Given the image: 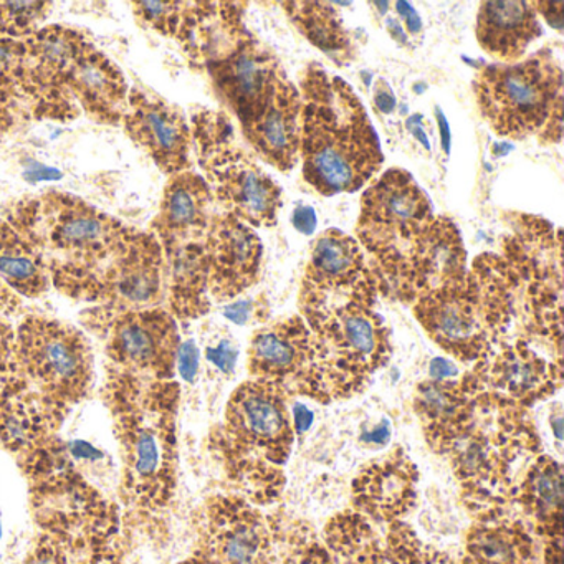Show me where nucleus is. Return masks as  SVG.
<instances>
[{"mask_svg": "<svg viewBox=\"0 0 564 564\" xmlns=\"http://www.w3.org/2000/svg\"><path fill=\"white\" fill-rule=\"evenodd\" d=\"M303 177L323 196L356 193L381 170L382 151L365 105L343 78L310 65L300 80Z\"/></svg>", "mask_w": 564, "mask_h": 564, "instance_id": "nucleus-1", "label": "nucleus"}, {"mask_svg": "<svg viewBox=\"0 0 564 564\" xmlns=\"http://www.w3.org/2000/svg\"><path fill=\"white\" fill-rule=\"evenodd\" d=\"M510 267L484 256L462 279L415 302V318L432 339L460 361H480L510 323Z\"/></svg>", "mask_w": 564, "mask_h": 564, "instance_id": "nucleus-2", "label": "nucleus"}, {"mask_svg": "<svg viewBox=\"0 0 564 564\" xmlns=\"http://www.w3.org/2000/svg\"><path fill=\"white\" fill-rule=\"evenodd\" d=\"M481 117L498 137L563 138V70L550 48L517 64L485 65L474 84Z\"/></svg>", "mask_w": 564, "mask_h": 564, "instance_id": "nucleus-3", "label": "nucleus"}, {"mask_svg": "<svg viewBox=\"0 0 564 564\" xmlns=\"http://www.w3.org/2000/svg\"><path fill=\"white\" fill-rule=\"evenodd\" d=\"M286 394L270 382H243L229 401L226 415L227 448L242 465V480L256 503L279 495L280 468L289 460L293 442Z\"/></svg>", "mask_w": 564, "mask_h": 564, "instance_id": "nucleus-4", "label": "nucleus"}, {"mask_svg": "<svg viewBox=\"0 0 564 564\" xmlns=\"http://www.w3.org/2000/svg\"><path fill=\"white\" fill-rule=\"evenodd\" d=\"M194 133L210 193L226 214L250 227L275 226L282 189L237 143L229 118L213 111L197 113Z\"/></svg>", "mask_w": 564, "mask_h": 564, "instance_id": "nucleus-5", "label": "nucleus"}, {"mask_svg": "<svg viewBox=\"0 0 564 564\" xmlns=\"http://www.w3.org/2000/svg\"><path fill=\"white\" fill-rule=\"evenodd\" d=\"M434 219L427 194L402 170H389L369 184L359 214V243L376 263V279L384 282L409 247Z\"/></svg>", "mask_w": 564, "mask_h": 564, "instance_id": "nucleus-6", "label": "nucleus"}, {"mask_svg": "<svg viewBox=\"0 0 564 564\" xmlns=\"http://www.w3.org/2000/svg\"><path fill=\"white\" fill-rule=\"evenodd\" d=\"M318 399L351 394L388 361L389 329L372 306H349L310 328Z\"/></svg>", "mask_w": 564, "mask_h": 564, "instance_id": "nucleus-7", "label": "nucleus"}, {"mask_svg": "<svg viewBox=\"0 0 564 564\" xmlns=\"http://www.w3.org/2000/svg\"><path fill=\"white\" fill-rule=\"evenodd\" d=\"M378 285L358 240L326 230L313 243L300 292L306 325L315 328L349 306H375Z\"/></svg>", "mask_w": 564, "mask_h": 564, "instance_id": "nucleus-8", "label": "nucleus"}, {"mask_svg": "<svg viewBox=\"0 0 564 564\" xmlns=\"http://www.w3.org/2000/svg\"><path fill=\"white\" fill-rule=\"evenodd\" d=\"M41 247L70 269L88 270L117 253L128 234L117 220L70 196L45 197L29 207L28 223H18Z\"/></svg>", "mask_w": 564, "mask_h": 564, "instance_id": "nucleus-9", "label": "nucleus"}, {"mask_svg": "<svg viewBox=\"0 0 564 564\" xmlns=\"http://www.w3.org/2000/svg\"><path fill=\"white\" fill-rule=\"evenodd\" d=\"M12 352L15 369L57 401H75L90 384V348L72 326L28 318L15 335Z\"/></svg>", "mask_w": 564, "mask_h": 564, "instance_id": "nucleus-10", "label": "nucleus"}, {"mask_svg": "<svg viewBox=\"0 0 564 564\" xmlns=\"http://www.w3.org/2000/svg\"><path fill=\"white\" fill-rule=\"evenodd\" d=\"M197 553L213 564H279L276 527L246 498L216 497L200 517Z\"/></svg>", "mask_w": 564, "mask_h": 564, "instance_id": "nucleus-11", "label": "nucleus"}, {"mask_svg": "<svg viewBox=\"0 0 564 564\" xmlns=\"http://www.w3.org/2000/svg\"><path fill=\"white\" fill-rule=\"evenodd\" d=\"M465 260L460 230L448 217L434 216L384 283L404 302H417L462 279L467 273Z\"/></svg>", "mask_w": 564, "mask_h": 564, "instance_id": "nucleus-12", "label": "nucleus"}, {"mask_svg": "<svg viewBox=\"0 0 564 564\" xmlns=\"http://www.w3.org/2000/svg\"><path fill=\"white\" fill-rule=\"evenodd\" d=\"M249 369L253 379L270 382L285 394L299 391L318 398L313 333L300 316L267 326L253 335Z\"/></svg>", "mask_w": 564, "mask_h": 564, "instance_id": "nucleus-13", "label": "nucleus"}, {"mask_svg": "<svg viewBox=\"0 0 564 564\" xmlns=\"http://www.w3.org/2000/svg\"><path fill=\"white\" fill-rule=\"evenodd\" d=\"M220 100L230 108L240 127L267 104L279 82L286 77L279 58L246 35L232 51L207 64Z\"/></svg>", "mask_w": 564, "mask_h": 564, "instance_id": "nucleus-14", "label": "nucleus"}, {"mask_svg": "<svg viewBox=\"0 0 564 564\" xmlns=\"http://www.w3.org/2000/svg\"><path fill=\"white\" fill-rule=\"evenodd\" d=\"M177 349L176 323L161 310H128L108 335V351L121 368L156 378L173 375Z\"/></svg>", "mask_w": 564, "mask_h": 564, "instance_id": "nucleus-15", "label": "nucleus"}, {"mask_svg": "<svg viewBox=\"0 0 564 564\" xmlns=\"http://www.w3.org/2000/svg\"><path fill=\"white\" fill-rule=\"evenodd\" d=\"M131 140L143 148L164 173L176 176L191 166V130L183 110L147 91L128 94L123 113Z\"/></svg>", "mask_w": 564, "mask_h": 564, "instance_id": "nucleus-16", "label": "nucleus"}, {"mask_svg": "<svg viewBox=\"0 0 564 564\" xmlns=\"http://www.w3.org/2000/svg\"><path fill=\"white\" fill-rule=\"evenodd\" d=\"M204 247L214 299L239 296L259 279L262 242L242 220L226 213L213 217Z\"/></svg>", "mask_w": 564, "mask_h": 564, "instance_id": "nucleus-17", "label": "nucleus"}, {"mask_svg": "<svg viewBox=\"0 0 564 564\" xmlns=\"http://www.w3.org/2000/svg\"><path fill=\"white\" fill-rule=\"evenodd\" d=\"M100 286L124 312L154 305L163 292V249L156 237L128 234L111 257Z\"/></svg>", "mask_w": 564, "mask_h": 564, "instance_id": "nucleus-18", "label": "nucleus"}, {"mask_svg": "<svg viewBox=\"0 0 564 564\" xmlns=\"http://www.w3.org/2000/svg\"><path fill=\"white\" fill-rule=\"evenodd\" d=\"M246 140L270 166L290 173L299 164L302 140V95L283 77L259 113L242 124Z\"/></svg>", "mask_w": 564, "mask_h": 564, "instance_id": "nucleus-19", "label": "nucleus"}, {"mask_svg": "<svg viewBox=\"0 0 564 564\" xmlns=\"http://www.w3.org/2000/svg\"><path fill=\"white\" fill-rule=\"evenodd\" d=\"M213 193L199 174L184 171L176 174L164 189L154 230L164 249L204 242L209 230Z\"/></svg>", "mask_w": 564, "mask_h": 564, "instance_id": "nucleus-20", "label": "nucleus"}, {"mask_svg": "<svg viewBox=\"0 0 564 564\" xmlns=\"http://www.w3.org/2000/svg\"><path fill=\"white\" fill-rule=\"evenodd\" d=\"M481 389L495 391L503 401H536L553 392L561 379V366L554 368L527 346L505 349L494 361L480 359L474 375Z\"/></svg>", "mask_w": 564, "mask_h": 564, "instance_id": "nucleus-21", "label": "nucleus"}, {"mask_svg": "<svg viewBox=\"0 0 564 564\" xmlns=\"http://www.w3.org/2000/svg\"><path fill=\"white\" fill-rule=\"evenodd\" d=\"M414 465L401 455L372 465L355 481L356 513L366 520L394 523L411 510L415 498Z\"/></svg>", "mask_w": 564, "mask_h": 564, "instance_id": "nucleus-22", "label": "nucleus"}, {"mask_svg": "<svg viewBox=\"0 0 564 564\" xmlns=\"http://www.w3.org/2000/svg\"><path fill=\"white\" fill-rule=\"evenodd\" d=\"M478 44L490 57L501 64H517L531 42L541 37L538 12L533 2L507 0V2H481L477 15Z\"/></svg>", "mask_w": 564, "mask_h": 564, "instance_id": "nucleus-23", "label": "nucleus"}, {"mask_svg": "<svg viewBox=\"0 0 564 564\" xmlns=\"http://www.w3.org/2000/svg\"><path fill=\"white\" fill-rule=\"evenodd\" d=\"M65 85L84 110L101 123H117L128 104V87L120 68L87 45L65 77Z\"/></svg>", "mask_w": 564, "mask_h": 564, "instance_id": "nucleus-24", "label": "nucleus"}, {"mask_svg": "<svg viewBox=\"0 0 564 564\" xmlns=\"http://www.w3.org/2000/svg\"><path fill=\"white\" fill-rule=\"evenodd\" d=\"M462 561L464 564H534L536 544L527 523L491 510L468 531Z\"/></svg>", "mask_w": 564, "mask_h": 564, "instance_id": "nucleus-25", "label": "nucleus"}, {"mask_svg": "<svg viewBox=\"0 0 564 564\" xmlns=\"http://www.w3.org/2000/svg\"><path fill=\"white\" fill-rule=\"evenodd\" d=\"M477 394L478 384L471 375L462 382L427 381L419 386L417 415L434 444L447 447L464 431L474 414Z\"/></svg>", "mask_w": 564, "mask_h": 564, "instance_id": "nucleus-26", "label": "nucleus"}, {"mask_svg": "<svg viewBox=\"0 0 564 564\" xmlns=\"http://www.w3.org/2000/svg\"><path fill=\"white\" fill-rule=\"evenodd\" d=\"M84 35L64 28H45L24 44L25 87L57 95L65 77L82 52L87 48Z\"/></svg>", "mask_w": 564, "mask_h": 564, "instance_id": "nucleus-27", "label": "nucleus"}, {"mask_svg": "<svg viewBox=\"0 0 564 564\" xmlns=\"http://www.w3.org/2000/svg\"><path fill=\"white\" fill-rule=\"evenodd\" d=\"M518 501L544 543L563 540V470L550 457H540L524 477Z\"/></svg>", "mask_w": 564, "mask_h": 564, "instance_id": "nucleus-28", "label": "nucleus"}, {"mask_svg": "<svg viewBox=\"0 0 564 564\" xmlns=\"http://www.w3.org/2000/svg\"><path fill=\"white\" fill-rule=\"evenodd\" d=\"M0 276L25 296L47 290L45 257L35 240L19 226L0 220Z\"/></svg>", "mask_w": 564, "mask_h": 564, "instance_id": "nucleus-29", "label": "nucleus"}, {"mask_svg": "<svg viewBox=\"0 0 564 564\" xmlns=\"http://www.w3.org/2000/svg\"><path fill=\"white\" fill-rule=\"evenodd\" d=\"M323 541L332 551L335 564H401L376 533L371 521L356 511L332 518Z\"/></svg>", "mask_w": 564, "mask_h": 564, "instance_id": "nucleus-30", "label": "nucleus"}, {"mask_svg": "<svg viewBox=\"0 0 564 564\" xmlns=\"http://www.w3.org/2000/svg\"><path fill=\"white\" fill-rule=\"evenodd\" d=\"M286 15L292 19L300 32L323 54L336 64L346 65L355 54L351 34L346 31L329 2H285Z\"/></svg>", "mask_w": 564, "mask_h": 564, "instance_id": "nucleus-31", "label": "nucleus"}, {"mask_svg": "<svg viewBox=\"0 0 564 564\" xmlns=\"http://www.w3.org/2000/svg\"><path fill=\"white\" fill-rule=\"evenodd\" d=\"M167 253L173 263V308L183 318L203 315L209 308V265L204 242L187 243Z\"/></svg>", "mask_w": 564, "mask_h": 564, "instance_id": "nucleus-32", "label": "nucleus"}, {"mask_svg": "<svg viewBox=\"0 0 564 564\" xmlns=\"http://www.w3.org/2000/svg\"><path fill=\"white\" fill-rule=\"evenodd\" d=\"M276 551L279 564H335L325 541L300 521L276 527Z\"/></svg>", "mask_w": 564, "mask_h": 564, "instance_id": "nucleus-33", "label": "nucleus"}, {"mask_svg": "<svg viewBox=\"0 0 564 564\" xmlns=\"http://www.w3.org/2000/svg\"><path fill=\"white\" fill-rule=\"evenodd\" d=\"M386 544L401 564H464L448 556L444 551L435 550L422 543L417 534L404 521H394L389 524Z\"/></svg>", "mask_w": 564, "mask_h": 564, "instance_id": "nucleus-34", "label": "nucleus"}, {"mask_svg": "<svg viewBox=\"0 0 564 564\" xmlns=\"http://www.w3.org/2000/svg\"><path fill=\"white\" fill-rule=\"evenodd\" d=\"M51 4L45 2H0V35L31 37L47 18Z\"/></svg>", "mask_w": 564, "mask_h": 564, "instance_id": "nucleus-35", "label": "nucleus"}, {"mask_svg": "<svg viewBox=\"0 0 564 564\" xmlns=\"http://www.w3.org/2000/svg\"><path fill=\"white\" fill-rule=\"evenodd\" d=\"M25 85L24 44L0 35V94Z\"/></svg>", "mask_w": 564, "mask_h": 564, "instance_id": "nucleus-36", "label": "nucleus"}, {"mask_svg": "<svg viewBox=\"0 0 564 564\" xmlns=\"http://www.w3.org/2000/svg\"><path fill=\"white\" fill-rule=\"evenodd\" d=\"M207 361L213 362L214 366L220 369V371L230 375L236 369L237 346L234 345L229 339H223L219 345L210 346L206 349Z\"/></svg>", "mask_w": 564, "mask_h": 564, "instance_id": "nucleus-37", "label": "nucleus"}, {"mask_svg": "<svg viewBox=\"0 0 564 564\" xmlns=\"http://www.w3.org/2000/svg\"><path fill=\"white\" fill-rule=\"evenodd\" d=\"M262 305L256 300H240V302L232 303L224 310V315L227 319L236 323V325H247L253 318L259 316L260 319H265L267 316L260 315L262 313Z\"/></svg>", "mask_w": 564, "mask_h": 564, "instance_id": "nucleus-38", "label": "nucleus"}, {"mask_svg": "<svg viewBox=\"0 0 564 564\" xmlns=\"http://www.w3.org/2000/svg\"><path fill=\"white\" fill-rule=\"evenodd\" d=\"M176 359L181 376L186 381L193 382L199 372V349H197L196 343L186 341L180 345Z\"/></svg>", "mask_w": 564, "mask_h": 564, "instance_id": "nucleus-39", "label": "nucleus"}, {"mask_svg": "<svg viewBox=\"0 0 564 564\" xmlns=\"http://www.w3.org/2000/svg\"><path fill=\"white\" fill-rule=\"evenodd\" d=\"M534 11L540 12L547 24L556 31H563V2H533Z\"/></svg>", "mask_w": 564, "mask_h": 564, "instance_id": "nucleus-40", "label": "nucleus"}, {"mask_svg": "<svg viewBox=\"0 0 564 564\" xmlns=\"http://www.w3.org/2000/svg\"><path fill=\"white\" fill-rule=\"evenodd\" d=\"M293 227L303 236H312L316 229V213L308 206L296 207L292 217Z\"/></svg>", "mask_w": 564, "mask_h": 564, "instance_id": "nucleus-41", "label": "nucleus"}, {"mask_svg": "<svg viewBox=\"0 0 564 564\" xmlns=\"http://www.w3.org/2000/svg\"><path fill=\"white\" fill-rule=\"evenodd\" d=\"M375 105L384 115H391L395 110L394 94L384 80H378V84H376Z\"/></svg>", "mask_w": 564, "mask_h": 564, "instance_id": "nucleus-42", "label": "nucleus"}, {"mask_svg": "<svg viewBox=\"0 0 564 564\" xmlns=\"http://www.w3.org/2000/svg\"><path fill=\"white\" fill-rule=\"evenodd\" d=\"M457 375V366L448 361V359L435 358L434 361L431 362L432 381H448V379Z\"/></svg>", "mask_w": 564, "mask_h": 564, "instance_id": "nucleus-43", "label": "nucleus"}, {"mask_svg": "<svg viewBox=\"0 0 564 564\" xmlns=\"http://www.w3.org/2000/svg\"><path fill=\"white\" fill-rule=\"evenodd\" d=\"M395 9H398V14L404 19L405 28L411 34H419L422 31L421 18H419L415 9H412L411 4L408 2H395Z\"/></svg>", "mask_w": 564, "mask_h": 564, "instance_id": "nucleus-44", "label": "nucleus"}, {"mask_svg": "<svg viewBox=\"0 0 564 564\" xmlns=\"http://www.w3.org/2000/svg\"><path fill=\"white\" fill-rule=\"evenodd\" d=\"M293 421H295L296 432L303 434L312 425L313 412L305 404H295V408H293Z\"/></svg>", "mask_w": 564, "mask_h": 564, "instance_id": "nucleus-45", "label": "nucleus"}, {"mask_svg": "<svg viewBox=\"0 0 564 564\" xmlns=\"http://www.w3.org/2000/svg\"><path fill=\"white\" fill-rule=\"evenodd\" d=\"M437 113L438 127H441L442 148H444L445 154L451 153V130H448L447 120L442 115L441 108H435Z\"/></svg>", "mask_w": 564, "mask_h": 564, "instance_id": "nucleus-46", "label": "nucleus"}, {"mask_svg": "<svg viewBox=\"0 0 564 564\" xmlns=\"http://www.w3.org/2000/svg\"><path fill=\"white\" fill-rule=\"evenodd\" d=\"M389 435H391V432H389L388 424L381 425V427H376L375 431L369 432V434L365 435L366 441L365 442H372V444H384V442H388Z\"/></svg>", "mask_w": 564, "mask_h": 564, "instance_id": "nucleus-47", "label": "nucleus"}, {"mask_svg": "<svg viewBox=\"0 0 564 564\" xmlns=\"http://www.w3.org/2000/svg\"><path fill=\"white\" fill-rule=\"evenodd\" d=\"M29 177H34L35 181H48L54 180V177H61V173L55 170H51V167L41 166L37 167L35 171H31L29 173Z\"/></svg>", "mask_w": 564, "mask_h": 564, "instance_id": "nucleus-48", "label": "nucleus"}, {"mask_svg": "<svg viewBox=\"0 0 564 564\" xmlns=\"http://www.w3.org/2000/svg\"><path fill=\"white\" fill-rule=\"evenodd\" d=\"M388 29L389 32H391L392 37L395 39V41L405 44V32L404 29H402V25L399 24V21H395V19H389Z\"/></svg>", "mask_w": 564, "mask_h": 564, "instance_id": "nucleus-49", "label": "nucleus"}, {"mask_svg": "<svg viewBox=\"0 0 564 564\" xmlns=\"http://www.w3.org/2000/svg\"><path fill=\"white\" fill-rule=\"evenodd\" d=\"M409 130L414 133L415 138H419V141H421L422 144H424L425 150H431V147H429V140L427 137H425L424 131L421 130V127H411Z\"/></svg>", "mask_w": 564, "mask_h": 564, "instance_id": "nucleus-50", "label": "nucleus"}, {"mask_svg": "<svg viewBox=\"0 0 564 564\" xmlns=\"http://www.w3.org/2000/svg\"><path fill=\"white\" fill-rule=\"evenodd\" d=\"M180 564H213L210 561H207L206 557L200 556L199 553L194 554V556L187 557V560L181 561Z\"/></svg>", "mask_w": 564, "mask_h": 564, "instance_id": "nucleus-51", "label": "nucleus"}]
</instances>
